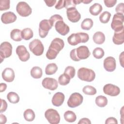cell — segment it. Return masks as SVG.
<instances>
[{"label":"cell","mask_w":124,"mask_h":124,"mask_svg":"<svg viewBox=\"0 0 124 124\" xmlns=\"http://www.w3.org/2000/svg\"><path fill=\"white\" fill-rule=\"evenodd\" d=\"M77 75L80 80L87 82H92L95 78V72L92 69L85 67L80 68Z\"/></svg>","instance_id":"obj_1"},{"label":"cell","mask_w":124,"mask_h":124,"mask_svg":"<svg viewBox=\"0 0 124 124\" xmlns=\"http://www.w3.org/2000/svg\"><path fill=\"white\" fill-rule=\"evenodd\" d=\"M29 46L30 51L36 56H41L44 53V45L39 39H35L33 40L30 43Z\"/></svg>","instance_id":"obj_2"},{"label":"cell","mask_w":124,"mask_h":124,"mask_svg":"<svg viewBox=\"0 0 124 124\" xmlns=\"http://www.w3.org/2000/svg\"><path fill=\"white\" fill-rule=\"evenodd\" d=\"M124 14L116 13L114 15L111 23V27L114 31H120L124 29Z\"/></svg>","instance_id":"obj_3"},{"label":"cell","mask_w":124,"mask_h":124,"mask_svg":"<svg viewBox=\"0 0 124 124\" xmlns=\"http://www.w3.org/2000/svg\"><path fill=\"white\" fill-rule=\"evenodd\" d=\"M45 116L51 124H58L60 122V116L58 112L54 109L49 108L45 112Z\"/></svg>","instance_id":"obj_4"},{"label":"cell","mask_w":124,"mask_h":124,"mask_svg":"<svg viewBox=\"0 0 124 124\" xmlns=\"http://www.w3.org/2000/svg\"><path fill=\"white\" fill-rule=\"evenodd\" d=\"M16 10L18 14L23 17L28 16L32 13L31 8L25 1L19 2L16 6Z\"/></svg>","instance_id":"obj_5"},{"label":"cell","mask_w":124,"mask_h":124,"mask_svg":"<svg viewBox=\"0 0 124 124\" xmlns=\"http://www.w3.org/2000/svg\"><path fill=\"white\" fill-rule=\"evenodd\" d=\"M12 46L8 42H3L0 45V62L1 63L5 58L11 56L12 53Z\"/></svg>","instance_id":"obj_6"},{"label":"cell","mask_w":124,"mask_h":124,"mask_svg":"<svg viewBox=\"0 0 124 124\" xmlns=\"http://www.w3.org/2000/svg\"><path fill=\"white\" fill-rule=\"evenodd\" d=\"M83 100V97L80 93H73L67 101V105L71 108H76L82 104Z\"/></svg>","instance_id":"obj_7"},{"label":"cell","mask_w":124,"mask_h":124,"mask_svg":"<svg viewBox=\"0 0 124 124\" xmlns=\"http://www.w3.org/2000/svg\"><path fill=\"white\" fill-rule=\"evenodd\" d=\"M52 27L53 26L49 19H43L41 21L39 26V34L40 37L42 38H45Z\"/></svg>","instance_id":"obj_8"},{"label":"cell","mask_w":124,"mask_h":124,"mask_svg":"<svg viewBox=\"0 0 124 124\" xmlns=\"http://www.w3.org/2000/svg\"><path fill=\"white\" fill-rule=\"evenodd\" d=\"M66 15L68 20L73 22H78L81 18V15L76 7H71L66 10Z\"/></svg>","instance_id":"obj_9"},{"label":"cell","mask_w":124,"mask_h":124,"mask_svg":"<svg viewBox=\"0 0 124 124\" xmlns=\"http://www.w3.org/2000/svg\"><path fill=\"white\" fill-rule=\"evenodd\" d=\"M103 90L104 93L111 96H117L120 93L119 87L110 83L106 84Z\"/></svg>","instance_id":"obj_10"},{"label":"cell","mask_w":124,"mask_h":124,"mask_svg":"<svg viewBox=\"0 0 124 124\" xmlns=\"http://www.w3.org/2000/svg\"><path fill=\"white\" fill-rule=\"evenodd\" d=\"M16 53L19 59L22 62H26L30 58V54L24 46H18L16 47Z\"/></svg>","instance_id":"obj_11"},{"label":"cell","mask_w":124,"mask_h":124,"mask_svg":"<svg viewBox=\"0 0 124 124\" xmlns=\"http://www.w3.org/2000/svg\"><path fill=\"white\" fill-rule=\"evenodd\" d=\"M42 84L45 88L51 91L55 90L58 86L57 80L51 78H45L42 82Z\"/></svg>","instance_id":"obj_12"},{"label":"cell","mask_w":124,"mask_h":124,"mask_svg":"<svg viewBox=\"0 0 124 124\" xmlns=\"http://www.w3.org/2000/svg\"><path fill=\"white\" fill-rule=\"evenodd\" d=\"M103 66L105 69L108 72L114 71L116 67V60L115 58L111 56L107 57L104 60Z\"/></svg>","instance_id":"obj_13"},{"label":"cell","mask_w":124,"mask_h":124,"mask_svg":"<svg viewBox=\"0 0 124 124\" xmlns=\"http://www.w3.org/2000/svg\"><path fill=\"white\" fill-rule=\"evenodd\" d=\"M56 31L61 35L64 36L66 35L70 30L69 27L66 24L63 20H59L55 24Z\"/></svg>","instance_id":"obj_14"},{"label":"cell","mask_w":124,"mask_h":124,"mask_svg":"<svg viewBox=\"0 0 124 124\" xmlns=\"http://www.w3.org/2000/svg\"><path fill=\"white\" fill-rule=\"evenodd\" d=\"M76 54L78 58L81 60L87 59L91 53L87 46H81L76 48Z\"/></svg>","instance_id":"obj_15"},{"label":"cell","mask_w":124,"mask_h":124,"mask_svg":"<svg viewBox=\"0 0 124 124\" xmlns=\"http://www.w3.org/2000/svg\"><path fill=\"white\" fill-rule=\"evenodd\" d=\"M64 46V43L62 39L60 38H55L51 41L49 48L59 53L60 51L63 49Z\"/></svg>","instance_id":"obj_16"},{"label":"cell","mask_w":124,"mask_h":124,"mask_svg":"<svg viewBox=\"0 0 124 124\" xmlns=\"http://www.w3.org/2000/svg\"><path fill=\"white\" fill-rule=\"evenodd\" d=\"M16 16L12 12L9 11L4 13L1 16L2 22L5 24H10L14 22L16 20Z\"/></svg>","instance_id":"obj_17"},{"label":"cell","mask_w":124,"mask_h":124,"mask_svg":"<svg viewBox=\"0 0 124 124\" xmlns=\"http://www.w3.org/2000/svg\"><path fill=\"white\" fill-rule=\"evenodd\" d=\"M15 77V74L14 71L11 68H6L2 72V78L3 79L7 82H12L14 80Z\"/></svg>","instance_id":"obj_18"},{"label":"cell","mask_w":124,"mask_h":124,"mask_svg":"<svg viewBox=\"0 0 124 124\" xmlns=\"http://www.w3.org/2000/svg\"><path fill=\"white\" fill-rule=\"evenodd\" d=\"M65 98L64 94L61 92L55 93L52 98V103L56 107L61 106L63 103Z\"/></svg>","instance_id":"obj_19"},{"label":"cell","mask_w":124,"mask_h":124,"mask_svg":"<svg viewBox=\"0 0 124 124\" xmlns=\"http://www.w3.org/2000/svg\"><path fill=\"white\" fill-rule=\"evenodd\" d=\"M112 41L115 45H122L124 42V29L118 31H114Z\"/></svg>","instance_id":"obj_20"},{"label":"cell","mask_w":124,"mask_h":124,"mask_svg":"<svg viewBox=\"0 0 124 124\" xmlns=\"http://www.w3.org/2000/svg\"><path fill=\"white\" fill-rule=\"evenodd\" d=\"M68 43L71 46H76L81 43V39L79 32L71 34L67 38Z\"/></svg>","instance_id":"obj_21"},{"label":"cell","mask_w":124,"mask_h":124,"mask_svg":"<svg viewBox=\"0 0 124 124\" xmlns=\"http://www.w3.org/2000/svg\"><path fill=\"white\" fill-rule=\"evenodd\" d=\"M93 39L95 44L101 45L103 44L105 41V36L102 32L97 31L93 34Z\"/></svg>","instance_id":"obj_22"},{"label":"cell","mask_w":124,"mask_h":124,"mask_svg":"<svg viewBox=\"0 0 124 124\" xmlns=\"http://www.w3.org/2000/svg\"><path fill=\"white\" fill-rule=\"evenodd\" d=\"M103 7L102 5L98 3H95L90 6L89 12L93 16H96L98 15L102 11Z\"/></svg>","instance_id":"obj_23"},{"label":"cell","mask_w":124,"mask_h":124,"mask_svg":"<svg viewBox=\"0 0 124 124\" xmlns=\"http://www.w3.org/2000/svg\"><path fill=\"white\" fill-rule=\"evenodd\" d=\"M10 37L15 41H21L23 39L21 35V31L18 29H13L10 32Z\"/></svg>","instance_id":"obj_24"},{"label":"cell","mask_w":124,"mask_h":124,"mask_svg":"<svg viewBox=\"0 0 124 124\" xmlns=\"http://www.w3.org/2000/svg\"><path fill=\"white\" fill-rule=\"evenodd\" d=\"M42 70L40 67L34 66L31 70V75L34 78H40L42 77Z\"/></svg>","instance_id":"obj_25"},{"label":"cell","mask_w":124,"mask_h":124,"mask_svg":"<svg viewBox=\"0 0 124 124\" xmlns=\"http://www.w3.org/2000/svg\"><path fill=\"white\" fill-rule=\"evenodd\" d=\"M63 116L65 120L69 123L74 122L77 119L76 114L73 111L71 110H67L65 112Z\"/></svg>","instance_id":"obj_26"},{"label":"cell","mask_w":124,"mask_h":124,"mask_svg":"<svg viewBox=\"0 0 124 124\" xmlns=\"http://www.w3.org/2000/svg\"><path fill=\"white\" fill-rule=\"evenodd\" d=\"M22 37L25 40H29L32 38L33 33L32 30L29 28H26L21 31Z\"/></svg>","instance_id":"obj_27"},{"label":"cell","mask_w":124,"mask_h":124,"mask_svg":"<svg viewBox=\"0 0 124 124\" xmlns=\"http://www.w3.org/2000/svg\"><path fill=\"white\" fill-rule=\"evenodd\" d=\"M58 70V66L56 63H51L48 64L45 68V73L47 75H52L55 74Z\"/></svg>","instance_id":"obj_28"},{"label":"cell","mask_w":124,"mask_h":124,"mask_svg":"<svg viewBox=\"0 0 124 124\" xmlns=\"http://www.w3.org/2000/svg\"><path fill=\"white\" fill-rule=\"evenodd\" d=\"M93 21L92 19L86 18L84 19L81 24V29L84 30H90L93 27Z\"/></svg>","instance_id":"obj_29"},{"label":"cell","mask_w":124,"mask_h":124,"mask_svg":"<svg viewBox=\"0 0 124 124\" xmlns=\"http://www.w3.org/2000/svg\"><path fill=\"white\" fill-rule=\"evenodd\" d=\"M23 116L25 120L28 122L33 121L35 117V113L31 109H27L25 110L24 112Z\"/></svg>","instance_id":"obj_30"},{"label":"cell","mask_w":124,"mask_h":124,"mask_svg":"<svg viewBox=\"0 0 124 124\" xmlns=\"http://www.w3.org/2000/svg\"><path fill=\"white\" fill-rule=\"evenodd\" d=\"M95 102L97 106L103 108L107 105L108 99L106 97L103 95H99L96 97Z\"/></svg>","instance_id":"obj_31"},{"label":"cell","mask_w":124,"mask_h":124,"mask_svg":"<svg viewBox=\"0 0 124 124\" xmlns=\"http://www.w3.org/2000/svg\"><path fill=\"white\" fill-rule=\"evenodd\" d=\"M7 98L9 102L13 104L17 103L20 99L18 95L16 93L13 92H9L7 94Z\"/></svg>","instance_id":"obj_32"},{"label":"cell","mask_w":124,"mask_h":124,"mask_svg":"<svg viewBox=\"0 0 124 124\" xmlns=\"http://www.w3.org/2000/svg\"><path fill=\"white\" fill-rule=\"evenodd\" d=\"M70 78L68 75L63 73L59 77L58 82L60 85L65 86L70 82Z\"/></svg>","instance_id":"obj_33"},{"label":"cell","mask_w":124,"mask_h":124,"mask_svg":"<svg viewBox=\"0 0 124 124\" xmlns=\"http://www.w3.org/2000/svg\"><path fill=\"white\" fill-rule=\"evenodd\" d=\"M82 91L83 93L87 95H93L96 93V90L93 86L87 85L83 88Z\"/></svg>","instance_id":"obj_34"},{"label":"cell","mask_w":124,"mask_h":124,"mask_svg":"<svg viewBox=\"0 0 124 124\" xmlns=\"http://www.w3.org/2000/svg\"><path fill=\"white\" fill-rule=\"evenodd\" d=\"M111 16V14L108 12L105 11L103 12L99 16V20L102 23H107L110 19Z\"/></svg>","instance_id":"obj_35"},{"label":"cell","mask_w":124,"mask_h":124,"mask_svg":"<svg viewBox=\"0 0 124 124\" xmlns=\"http://www.w3.org/2000/svg\"><path fill=\"white\" fill-rule=\"evenodd\" d=\"M104 54L105 53L104 50L101 47H96L93 51V57L97 59L102 58L104 55Z\"/></svg>","instance_id":"obj_36"},{"label":"cell","mask_w":124,"mask_h":124,"mask_svg":"<svg viewBox=\"0 0 124 124\" xmlns=\"http://www.w3.org/2000/svg\"><path fill=\"white\" fill-rule=\"evenodd\" d=\"M75 68L73 66H68L66 67L64 72V73L68 75L70 78H73L75 77Z\"/></svg>","instance_id":"obj_37"},{"label":"cell","mask_w":124,"mask_h":124,"mask_svg":"<svg viewBox=\"0 0 124 124\" xmlns=\"http://www.w3.org/2000/svg\"><path fill=\"white\" fill-rule=\"evenodd\" d=\"M10 0H0V10L5 11L10 8Z\"/></svg>","instance_id":"obj_38"},{"label":"cell","mask_w":124,"mask_h":124,"mask_svg":"<svg viewBox=\"0 0 124 124\" xmlns=\"http://www.w3.org/2000/svg\"><path fill=\"white\" fill-rule=\"evenodd\" d=\"M59 53H58L57 52L55 51V50L48 48V49L47 50L46 53V58L49 59V60H53L55 59L57 55Z\"/></svg>","instance_id":"obj_39"},{"label":"cell","mask_w":124,"mask_h":124,"mask_svg":"<svg viewBox=\"0 0 124 124\" xmlns=\"http://www.w3.org/2000/svg\"><path fill=\"white\" fill-rule=\"evenodd\" d=\"M49 20L50 23H51V24L52 25V26H54L55 23L57 21H58L59 20H63V18L60 15L56 14V15H54L52 16H51L50 17Z\"/></svg>","instance_id":"obj_40"},{"label":"cell","mask_w":124,"mask_h":124,"mask_svg":"<svg viewBox=\"0 0 124 124\" xmlns=\"http://www.w3.org/2000/svg\"><path fill=\"white\" fill-rule=\"evenodd\" d=\"M70 56L71 59L75 62H78L80 60L78 58L77 54H76V48L73 49L70 53Z\"/></svg>","instance_id":"obj_41"},{"label":"cell","mask_w":124,"mask_h":124,"mask_svg":"<svg viewBox=\"0 0 124 124\" xmlns=\"http://www.w3.org/2000/svg\"><path fill=\"white\" fill-rule=\"evenodd\" d=\"M115 11L117 13L124 14V3H119L115 8Z\"/></svg>","instance_id":"obj_42"},{"label":"cell","mask_w":124,"mask_h":124,"mask_svg":"<svg viewBox=\"0 0 124 124\" xmlns=\"http://www.w3.org/2000/svg\"><path fill=\"white\" fill-rule=\"evenodd\" d=\"M81 39V43H85L88 41L89 39V36L87 33L85 32H79Z\"/></svg>","instance_id":"obj_43"},{"label":"cell","mask_w":124,"mask_h":124,"mask_svg":"<svg viewBox=\"0 0 124 124\" xmlns=\"http://www.w3.org/2000/svg\"><path fill=\"white\" fill-rule=\"evenodd\" d=\"M104 2L107 7H113L117 2L116 0H104Z\"/></svg>","instance_id":"obj_44"},{"label":"cell","mask_w":124,"mask_h":124,"mask_svg":"<svg viewBox=\"0 0 124 124\" xmlns=\"http://www.w3.org/2000/svg\"><path fill=\"white\" fill-rule=\"evenodd\" d=\"M0 103H1V106H0V113L4 112L7 108V104L5 100L2 99H0Z\"/></svg>","instance_id":"obj_45"},{"label":"cell","mask_w":124,"mask_h":124,"mask_svg":"<svg viewBox=\"0 0 124 124\" xmlns=\"http://www.w3.org/2000/svg\"><path fill=\"white\" fill-rule=\"evenodd\" d=\"M65 6V0H59L56 4L55 8L57 10H60Z\"/></svg>","instance_id":"obj_46"},{"label":"cell","mask_w":124,"mask_h":124,"mask_svg":"<svg viewBox=\"0 0 124 124\" xmlns=\"http://www.w3.org/2000/svg\"><path fill=\"white\" fill-rule=\"evenodd\" d=\"M106 124H117L118 122L117 119L114 117H109L107 118L105 122Z\"/></svg>","instance_id":"obj_47"},{"label":"cell","mask_w":124,"mask_h":124,"mask_svg":"<svg viewBox=\"0 0 124 124\" xmlns=\"http://www.w3.org/2000/svg\"><path fill=\"white\" fill-rule=\"evenodd\" d=\"M78 124H91V121L87 118H83L81 119L78 123Z\"/></svg>","instance_id":"obj_48"},{"label":"cell","mask_w":124,"mask_h":124,"mask_svg":"<svg viewBox=\"0 0 124 124\" xmlns=\"http://www.w3.org/2000/svg\"><path fill=\"white\" fill-rule=\"evenodd\" d=\"M46 5L48 7H52L57 2L56 0H44Z\"/></svg>","instance_id":"obj_49"},{"label":"cell","mask_w":124,"mask_h":124,"mask_svg":"<svg viewBox=\"0 0 124 124\" xmlns=\"http://www.w3.org/2000/svg\"><path fill=\"white\" fill-rule=\"evenodd\" d=\"M7 122V118L6 116L2 114H0V123L1 124H4Z\"/></svg>","instance_id":"obj_50"},{"label":"cell","mask_w":124,"mask_h":124,"mask_svg":"<svg viewBox=\"0 0 124 124\" xmlns=\"http://www.w3.org/2000/svg\"><path fill=\"white\" fill-rule=\"evenodd\" d=\"M7 88V85L4 83H1L0 84V92L2 93L5 91Z\"/></svg>","instance_id":"obj_51"},{"label":"cell","mask_w":124,"mask_h":124,"mask_svg":"<svg viewBox=\"0 0 124 124\" xmlns=\"http://www.w3.org/2000/svg\"><path fill=\"white\" fill-rule=\"evenodd\" d=\"M124 52H122L121 53V54L119 55V61H120V62L121 63V64L122 65V66L123 67H124L123 64V58H124Z\"/></svg>","instance_id":"obj_52"},{"label":"cell","mask_w":124,"mask_h":124,"mask_svg":"<svg viewBox=\"0 0 124 124\" xmlns=\"http://www.w3.org/2000/svg\"><path fill=\"white\" fill-rule=\"evenodd\" d=\"M92 1V0H81V2H83L84 4H88L90 2H91Z\"/></svg>","instance_id":"obj_53"}]
</instances>
